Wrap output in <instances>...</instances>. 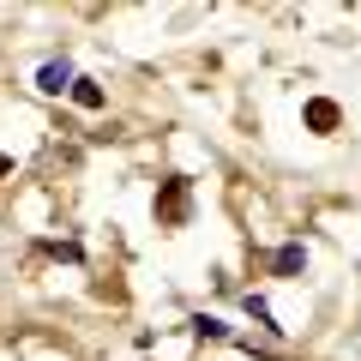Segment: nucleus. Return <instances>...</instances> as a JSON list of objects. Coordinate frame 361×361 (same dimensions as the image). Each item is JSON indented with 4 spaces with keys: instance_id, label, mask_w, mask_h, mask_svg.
<instances>
[{
    "instance_id": "obj_1",
    "label": "nucleus",
    "mask_w": 361,
    "mask_h": 361,
    "mask_svg": "<svg viewBox=\"0 0 361 361\" xmlns=\"http://www.w3.org/2000/svg\"><path fill=\"white\" fill-rule=\"evenodd\" d=\"M157 217H163V223H187V180H180V175L163 180V193H157Z\"/></svg>"
},
{
    "instance_id": "obj_2",
    "label": "nucleus",
    "mask_w": 361,
    "mask_h": 361,
    "mask_svg": "<svg viewBox=\"0 0 361 361\" xmlns=\"http://www.w3.org/2000/svg\"><path fill=\"white\" fill-rule=\"evenodd\" d=\"M37 85L49 90V97H61V90H73V66H66V61H49V66L37 73Z\"/></svg>"
},
{
    "instance_id": "obj_3",
    "label": "nucleus",
    "mask_w": 361,
    "mask_h": 361,
    "mask_svg": "<svg viewBox=\"0 0 361 361\" xmlns=\"http://www.w3.org/2000/svg\"><path fill=\"white\" fill-rule=\"evenodd\" d=\"M307 127H313V133H337V103L313 97V103H307Z\"/></svg>"
},
{
    "instance_id": "obj_4",
    "label": "nucleus",
    "mask_w": 361,
    "mask_h": 361,
    "mask_svg": "<svg viewBox=\"0 0 361 361\" xmlns=\"http://www.w3.org/2000/svg\"><path fill=\"white\" fill-rule=\"evenodd\" d=\"M73 103L97 115V109H103V85H97V78H73Z\"/></svg>"
},
{
    "instance_id": "obj_5",
    "label": "nucleus",
    "mask_w": 361,
    "mask_h": 361,
    "mask_svg": "<svg viewBox=\"0 0 361 361\" xmlns=\"http://www.w3.org/2000/svg\"><path fill=\"white\" fill-rule=\"evenodd\" d=\"M301 265H307V253H301V247H283V253L271 259V271H277V277H295Z\"/></svg>"
},
{
    "instance_id": "obj_6",
    "label": "nucleus",
    "mask_w": 361,
    "mask_h": 361,
    "mask_svg": "<svg viewBox=\"0 0 361 361\" xmlns=\"http://www.w3.org/2000/svg\"><path fill=\"white\" fill-rule=\"evenodd\" d=\"M49 253L66 259V265H78V259H85V247H78V241H49Z\"/></svg>"
},
{
    "instance_id": "obj_7",
    "label": "nucleus",
    "mask_w": 361,
    "mask_h": 361,
    "mask_svg": "<svg viewBox=\"0 0 361 361\" xmlns=\"http://www.w3.org/2000/svg\"><path fill=\"white\" fill-rule=\"evenodd\" d=\"M247 313H253V319L265 325V331H277V325H271V307H265V301H259V295H247Z\"/></svg>"
}]
</instances>
